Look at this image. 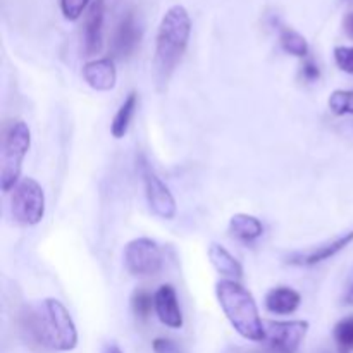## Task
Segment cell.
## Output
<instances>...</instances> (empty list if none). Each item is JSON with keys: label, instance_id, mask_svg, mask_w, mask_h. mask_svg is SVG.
Masks as SVG:
<instances>
[{"label": "cell", "instance_id": "obj_5", "mask_svg": "<svg viewBox=\"0 0 353 353\" xmlns=\"http://www.w3.org/2000/svg\"><path fill=\"white\" fill-rule=\"evenodd\" d=\"M10 212L14 221L23 226L41 223L45 216V193L37 179L24 178L17 183L10 200Z\"/></svg>", "mask_w": 353, "mask_h": 353}, {"label": "cell", "instance_id": "obj_11", "mask_svg": "<svg viewBox=\"0 0 353 353\" xmlns=\"http://www.w3.org/2000/svg\"><path fill=\"white\" fill-rule=\"evenodd\" d=\"M103 21H105V0H93L83 26V55L92 57L102 50Z\"/></svg>", "mask_w": 353, "mask_h": 353}, {"label": "cell", "instance_id": "obj_19", "mask_svg": "<svg viewBox=\"0 0 353 353\" xmlns=\"http://www.w3.org/2000/svg\"><path fill=\"white\" fill-rule=\"evenodd\" d=\"M327 105L336 116L353 114V90H334L327 99Z\"/></svg>", "mask_w": 353, "mask_h": 353}, {"label": "cell", "instance_id": "obj_6", "mask_svg": "<svg viewBox=\"0 0 353 353\" xmlns=\"http://www.w3.org/2000/svg\"><path fill=\"white\" fill-rule=\"evenodd\" d=\"M124 265L133 276H155L164 265V257L157 241L150 238H134L124 248Z\"/></svg>", "mask_w": 353, "mask_h": 353}, {"label": "cell", "instance_id": "obj_29", "mask_svg": "<svg viewBox=\"0 0 353 353\" xmlns=\"http://www.w3.org/2000/svg\"><path fill=\"white\" fill-rule=\"evenodd\" d=\"M340 353H352V352H347V350H338Z\"/></svg>", "mask_w": 353, "mask_h": 353}, {"label": "cell", "instance_id": "obj_8", "mask_svg": "<svg viewBox=\"0 0 353 353\" xmlns=\"http://www.w3.org/2000/svg\"><path fill=\"white\" fill-rule=\"evenodd\" d=\"M309 327L307 321H269L265 324V340L276 353H296Z\"/></svg>", "mask_w": 353, "mask_h": 353}, {"label": "cell", "instance_id": "obj_25", "mask_svg": "<svg viewBox=\"0 0 353 353\" xmlns=\"http://www.w3.org/2000/svg\"><path fill=\"white\" fill-rule=\"evenodd\" d=\"M302 76H303V79H305V81H309V83L317 81V79L321 78L319 65H317L316 62L312 61V59H307V61L303 62V65H302Z\"/></svg>", "mask_w": 353, "mask_h": 353}, {"label": "cell", "instance_id": "obj_12", "mask_svg": "<svg viewBox=\"0 0 353 353\" xmlns=\"http://www.w3.org/2000/svg\"><path fill=\"white\" fill-rule=\"evenodd\" d=\"M155 314L164 326L171 330H181L183 327V312L179 307L178 293L171 285H162L154 293Z\"/></svg>", "mask_w": 353, "mask_h": 353}, {"label": "cell", "instance_id": "obj_26", "mask_svg": "<svg viewBox=\"0 0 353 353\" xmlns=\"http://www.w3.org/2000/svg\"><path fill=\"white\" fill-rule=\"evenodd\" d=\"M343 30H345V33L348 34V37L353 38V12L347 14V16H345V19H343Z\"/></svg>", "mask_w": 353, "mask_h": 353}, {"label": "cell", "instance_id": "obj_13", "mask_svg": "<svg viewBox=\"0 0 353 353\" xmlns=\"http://www.w3.org/2000/svg\"><path fill=\"white\" fill-rule=\"evenodd\" d=\"M83 79L97 92H110L117 85V69L112 59H95L83 65Z\"/></svg>", "mask_w": 353, "mask_h": 353}, {"label": "cell", "instance_id": "obj_27", "mask_svg": "<svg viewBox=\"0 0 353 353\" xmlns=\"http://www.w3.org/2000/svg\"><path fill=\"white\" fill-rule=\"evenodd\" d=\"M343 303H345V305H353V279L350 281V285H348L347 292H345Z\"/></svg>", "mask_w": 353, "mask_h": 353}, {"label": "cell", "instance_id": "obj_2", "mask_svg": "<svg viewBox=\"0 0 353 353\" xmlns=\"http://www.w3.org/2000/svg\"><path fill=\"white\" fill-rule=\"evenodd\" d=\"M192 19L183 6H172L159 24L155 40L154 72L159 86H165L174 74L188 47Z\"/></svg>", "mask_w": 353, "mask_h": 353}, {"label": "cell", "instance_id": "obj_15", "mask_svg": "<svg viewBox=\"0 0 353 353\" xmlns=\"http://www.w3.org/2000/svg\"><path fill=\"white\" fill-rule=\"evenodd\" d=\"M230 233L236 240L250 243L264 234V226L259 217L250 216V214H234L230 219Z\"/></svg>", "mask_w": 353, "mask_h": 353}, {"label": "cell", "instance_id": "obj_7", "mask_svg": "<svg viewBox=\"0 0 353 353\" xmlns=\"http://www.w3.org/2000/svg\"><path fill=\"white\" fill-rule=\"evenodd\" d=\"M140 174L143 179L145 196L152 212L157 217L165 221L174 219L178 214L174 195L171 193L169 186L157 176V172L150 168L145 159H140Z\"/></svg>", "mask_w": 353, "mask_h": 353}, {"label": "cell", "instance_id": "obj_24", "mask_svg": "<svg viewBox=\"0 0 353 353\" xmlns=\"http://www.w3.org/2000/svg\"><path fill=\"white\" fill-rule=\"evenodd\" d=\"M152 348H154V353H183L181 348L169 338H155Z\"/></svg>", "mask_w": 353, "mask_h": 353}, {"label": "cell", "instance_id": "obj_21", "mask_svg": "<svg viewBox=\"0 0 353 353\" xmlns=\"http://www.w3.org/2000/svg\"><path fill=\"white\" fill-rule=\"evenodd\" d=\"M333 336L338 345V350L353 352V316L345 317L334 326Z\"/></svg>", "mask_w": 353, "mask_h": 353}, {"label": "cell", "instance_id": "obj_16", "mask_svg": "<svg viewBox=\"0 0 353 353\" xmlns=\"http://www.w3.org/2000/svg\"><path fill=\"white\" fill-rule=\"evenodd\" d=\"M209 261L212 268L216 269L219 274L226 276L231 279H240L243 276V268L238 262L236 257L230 254L223 245L212 243L209 247Z\"/></svg>", "mask_w": 353, "mask_h": 353}, {"label": "cell", "instance_id": "obj_28", "mask_svg": "<svg viewBox=\"0 0 353 353\" xmlns=\"http://www.w3.org/2000/svg\"><path fill=\"white\" fill-rule=\"evenodd\" d=\"M105 353H123V352H121L117 347H109V348H107V350H105Z\"/></svg>", "mask_w": 353, "mask_h": 353}, {"label": "cell", "instance_id": "obj_10", "mask_svg": "<svg viewBox=\"0 0 353 353\" xmlns=\"http://www.w3.org/2000/svg\"><path fill=\"white\" fill-rule=\"evenodd\" d=\"M353 241V230L347 231L343 234H338L333 240H327L324 243L316 245V247L305 248V250L295 252L286 259L290 265H296V268H312V265L321 264L324 261H330L334 255L340 254L341 250L348 247Z\"/></svg>", "mask_w": 353, "mask_h": 353}, {"label": "cell", "instance_id": "obj_1", "mask_svg": "<svg viewBox=\"0 0 353 353\" xmlns=\"http://www.w3.org/2000/svg\"><path fill=\"white\" fill-rule=\"evenodd\" d=\"M24 330L37 343L57 352H71L78 345V331L69 310L57 299H47L28 307Z\"/></svg>", "mask_w": 353, "mask_h": 353}, {"label": "cell", "instance_id": "obj_14", "mask_svg": "<svg viewBox=\"0 0 353 353\" xmlns=\"http://www.w3.org/2000/svg\"><path fill=\"white\" fill-rule=\"evenodd\" d=\"M265 309L276 316L293 314L302 303V295L290 286H278L265 295Z\"/></svg>", "mask_w": 353, "mask_h": 353}, {"label": "cell", "instance_id": "obj_23", "mask_svg": "<svg viewBox=\"0 0 353 353\" xmlns=\"http://www.w3.org/2000/svg\"><path fill=\"white\" fill-rule=\"evenodd\" d=\"M334 62L341 71L353 74V47L334 48Z\"/></svg>", "mask_w": 353, "mask_h": 353}, {"label": "cell", "instance_id": "obj_17", "mask_svg": "<svg viewBox=\"0 0 353 353\" xmlns=\"http://www.w3.org/2000/svg\"><path fill=\"white\" fill-rule=\"evenodd\" d=\"M137 109H138V93L130 92L126 99H124V102L121 103L119 109H117L112 123H110V134H112L116 140H121V138L126 137Z\"/></svg>", "mask_w": 353, "mask_h": 353}, {"label": "cell", "instance_id": "obj_22", "mask_svg": "<svg viewBox=\"0 0 353 353\" xmlns=\"http://www.w3.org/2000/svg\"><path fill=\"white\" fill-rule=\"evenodd\" d=\"M90 0H61V10L68 21H76L81 17L83 10L88 7Z\"/></svg>", "mask_w": 353, "mask_h": 353}, {"label": "cell", "instance_id": "obj_20", "mask_svg": "<svg viewBox=\"0 0 353 353\" xmlns=\"http://www.w3.org/2000/svg\"><path fill=\"white\" fill-rule=\"evenodd\" d=\"M131 309H133L134 316L140 317V319H147L152 314V310H155V300L154 295L147 290H137L131 296Z\"/></svg>", "mask_w": 353, "mask_h": 353}, {"label": "cell", "instance_id": "obj_9", "mask_svg": "<svg viewBox=\"0 0 353 353\" xmlns=\"http://www.w3.org/2000/svg\"><path fill=\"white\" fill-rule=\"evenodd\" d=\"M141 34H143V26L137 10H126L114 30L112 41H110L112 54L119 59L131 57L140 47Z\"/></svg>", "mask_w": 353, "mask_h": 353}, {"label": "cell", "instance_id": "obj_18", "mask_svg": "<svg viewBox=\"0 0 353 353\" xmlns=\"http://www.w3.org/2000/svg\"><path fill=\"white\" fill-rule=\"evenodd\" d=\"M279 43H281L283 50L290 55H295V57L300 59L309 55V43H307L305 38L299 31L292 30L288 26H283L279 30Z\"/></svg>", "mask_w": 353, "mask_h": 353}, {"label": "cell", "instance_id": "obj_4", "mask_svg": "<svg viewBox=\"0 0 353 353\" xmlns=\"http://www.w3.org/2000/svg\"><path fill=\"white\" fill-rule=\"evenodd\" d=\"M31 147V131L24 121L16 119L9 124L3 137L0 155V188L10 192L16 188L23 171V161Z\"/></svg>", "mask_w": 353, "mask_h": 353}, {"label": "cell", "instance_id": "obj_3", "mask_svg": "<svg viewBox=\"0 0 353 353\" xmlns=\"http://www.w3.org/2000/svg\"><path fill=\"white\" fill-rule=\"evenodd\" d=\"M217 302L233 330L248 341L265 340V324L259 314L254 295L234 279H223L216 285Z\"/></svg>", "mask_w": 353, "mask_h": 353}]
</instances>
